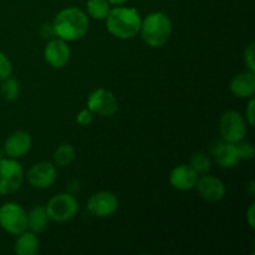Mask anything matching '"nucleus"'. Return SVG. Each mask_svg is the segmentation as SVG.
<instances>
[{
    "label": "nucleus",
    "instance_id": "23",
    "mask_svg": "<svg viewBox=\"0 0 255 255\" xmlns=\"http://www.w3.org/2000/svg\"><path fill=\"white\" fill-rule=\"evenodd\" d=\"M236 147L237 153H238V157L241 161H251V159L254 158L255 148L252 142H247L243 139V141L236 143Z\"/></svg>",
    "mask_w": 255,
    "mask_h": 255
},
{
    "label": "nucleus",
    "instance_id": "20",
    "mask_svg": "<svg viewBox=\"0 0 255 255\" xmlns=\"http://www.w3.org/2000/svg\"><path fill=\"white\" fill-rule=\"evenodd\" d=\"M75 149L70 143H61L54 152V162L59 167H66L74 161Z\"/></svg>",
    "mask_w": 255,
    "mask_h": 255
},
{
    "label": "nucleus",
    "instance_id": "18",
    "mask_svg": "<svg viewBox=\"0 0 255 255\" xmlns=\"http://www.w3.org/2000/svg\"><path fill=\"white\" fill-rule=\"evenodd\" d=\"M49 221L46 207L36 206L27 213V229L35 234L42 233L47 228Z\"/></svg>",
    "mask_w": 255,
    "mask_h": 255
},
{
    "label": "nucleus",
    "instance_id": "12",
    "mask_svg": "<svg viewBox=\"0 0 255 255\" xmlns=\"http://www.w3.org/2000/svg\"><path fill=\"white\" fill-rule=\"evenodd\" d=\"M194 187H196L199 197L211 203L222 201L226 194V186L223 182L217 177L209 176L208 173L203 174L201 178L198 177Z\"/></svg>",
    "mask_w": 255,
    "mask_h": 255
},
{
    "label": "nucleus",
    "instance_id": "3",
    "mask_svg": "<svg viewBox=\"0 0 255 255\" xmlns=\"http://www.w3.org/2000/svg\"><path fill=\"white\" fill-rule=\"evenodd\" d=\"M138 34L149 47H162L172 35L171 19L162 11L151 12L142 20Z\"/></svg>",
    "mask_w": 255,
    "mask_h": 255
},
{
    "label": "nucleus",
    "instance_id": "13",
    "mask_svg": "<svg viewBox=\"0 0 255 255\" xmlns=\"http://www.w3.org/2000/svg\"><path fill=\"white\" fill-rule=\"evenodd\" d=\"M32 139L27 132L15 131L10 134L4 143V152L10 158H21L31 148Z\"/></svg>",
    "mask_w": 255,
    "mask_h": 255
},
{
    "label": "nucleus",
    "instance_id": "24",
    "mask_svg": "<svg viewBox=\"0 0 255 255\" xmlns=\"http://www.w3.org/2000/svg\"><path fill=\"white\" fill-rule=\"evenodd\" d=\"M12 72V65L10 60L7 59L6 55L4 52L0 51V82L4 81L5 79L11 75Z\"/></svg>",
    "mask_w": 255,
    "mask_h": 255
},
{
    "label": "nucleus",
    "instance_id": "25",
    "mask_svg": "<svg viewBox=\"0 0 255 255\" xmlns=\"http://www.w3.org/2000/svg\"><path fill=\"white\" fill-rule=\"evenodd\" d=\"M255 45L254 42L248 45L246 50H244V62H246L247 67L249 71L255 72V61H254V55H255Z\"/></svg>",
    "mask_w": 255,
    "mask_h": 255
},
{
    "label": "nucleus",
    "instance_id": "5",
    "mask_svg": "<svg viewBox=\"0 0 255 255\" xmlns=\"http://www.w3.org/2000/svg\"><path fill=\"white\" fill-rule=\"evenodd\" d=\"M46 211L50 221L65 223L75 218L79 212V202L72 194L59 193L47 202Z\"/></svg>",
    "mask_w": 255,
    "mask_h": 255
},
{
    "label": "nucleus",
    "instance_id": "27",
    "mask_svg": "<svg viewBox=\"0 0 255 255\" xmlns=\"http://www.w3.org/2000/svg\"><path fill=\"white\" fill-rule=\"evenodd\" d=\"M246 121L248 124V126L253 127L255 122V101L254 97L249 99L248 105L246 107Z\"/></svg>",
    "mask_w": 255,
    "mask_h": 255
},
{
    "label": "nucleus",
    "instance_id": "21",
    "mask_svg": "<svg viewBox=\"0 0 255 255\" xmlns=\"http://www.w3.org/2000/svg\"><path fill=\"white\" fill-rule=\"evenodd\" d=\"M0 94L5 101H14L19 97L20 94V84L15 79L7 77L4 81H1V87H0Z\"/></svg>",
    "mask_w": 255,
    "mask_h": 255
},
{
    "label": "nucleus",
    "instance_id": "29",
    "mask_svg": "<svg viewBox=\"0 0 255 255\" xmlns=\"http://www.w3.org/2000/svg\"><path fill=\"white\" fill-rule=\"evenodd\" d=\"M247 222L252 229L255 228V203H252L247 211Z\"/></svg>",
    "mask_w": 255,
    "mask_h": 255
},
{
    "label": "nucleus",
    "instance_id": "8",
    "mask_svg": "<svg viewBox=\"0 0 255 255\" xmlns=\"http://www.w3.org/2000/svg\"><path fill=\"white\" fill-rule=\"evenodd\" d=\"M86 106L92 114L110 117L117 112L119 102H117L116 96L111 91L105 89H97L89 95L86 100Z\"/></svg>",
    "mask_w": 255,
    "mask_h": 255
},
{
    "label": "nucleus",
    "instance_id": "17",
    "mask_svg": "<svg viewBox=\"0 0 255 255\" xmlns=\"http://www.w3.org/2000/svg\"><path fill=\"white\" fill-rule=\"evenodd\" d=\"M40 243L36 234L32 232H22L17 236L14 244V252L17 255H35L39 252Z\"/></svg>",
    "mask_w": 255,
    "mask_h": 255
},
{
    "label": "nucleus",
    "instance_id": "30",
    "mask_svg": "<svg viewBox=\"0 0 255 255\" xmlns=\"http://www.w3.org/2000/svg\"><path fill=\"white\" fill-rule=\"evenodd\" d=\"M247 192H248L249 196H251V197L254 196V192H255V183H254V181L249 182V184H248V186H247Z\"/></svg>",
    "mask_w": 255,
    "mask_h": 255
},
{
    "label": "nucleus",
    "instance_id": "15",
    "mask_svg": "<svg viewBox=\"0 0 255 255\" xmlns=\"http://www.w3.org/2000/svg\"><path fill=\"white\" fill-rule=\"evenodd\" d=\"M212 154L216 159L217 164L222 168H233L239 163V157L237 153V147L234 143L226 141H219L214 143L211 148Z\"/></svg>",
    "mask_w": 255,
    "mask_h": 255
},
{
    "label": "nucleus",
    "instance_id": "10",
    "mask_svg": "<svg viewBox=\"0 0 255 255\" xmlns=\"http://www.w3.org/2000/svg\"><path fill=\"white\" fill-rule=\"evenodd\" d=\"M56 167L54 163L46 161H41L34 164L27 171L26 179L32 188L46 189L51 187L56 181Z\"/></svg>",
    "mask_w": 255,
    "mask_h": 255
},
{
    "label": "nucleus",
    "instance_id": "4",
    "mask_svg": "<svg viewBox=\"0 0 255 255\" xmlns=\"http://www.w3.org/2000/svg\"><path fill=\"white\" fill-rule=\"evenodd\" d=\"M0 227L11 236H19L27 229V213L20 204L6 202L0 207Z\"/></svg>",
    "mask_w": 255,
    "mask_h": 255
},
{
    "label": "nucleus",
    "instance_id": "31",
    "mask_svg": "<svg viewBox=\"0 0 255 255\" xmlns=\"http://www.w3.org/2000/svg\"><path fill=\"white\" fill-rule=\"evenodd\" d=\"M107 1H109L111 5H115V6H117V5L126 4V2L128 1V0H107Z\"/></svg>",
    "mask_w": 255,
    "mask_h": 255
},
{
    "label": "nucleus",
    "instance_id": "9",
    "mask_svg": "<svg viewBox=\"0 0 255 255\" xmlns=\"http://www.w3.org/2000/svg\"><path fill=\"white\" fill-rule=\"evenodd\" d=\"M90 213L99 218L110 217L119 209V198L110 191H101L92 194L87 201Z\"/></svg>",
    "mask_w": 255,
    "mask_h": 255
},
{
    "label": "nucleus",
    "instance_id": "7",
    "mask_svg": "<svg viewBox=\"0 0 255 255\" xmlns=\"http://www.w3.org/2000/svg\"><path fill=\"white\" fill-rule=\"evenodd\" d=\"M24 181V169L15 158L0 159V194L7 196L21 187Z\"/></svg>",
    "mask_w": 255,
    "mask_h": 255
},
{
    "label": "nucleus",
    "instance_id": "2",
    "mask_svg": "<svg viewBox=\"0 0 255 255\" xmlns=\"http://www.w3.org/2000/svg\"><path fill=\"white\" fill-rule=\"evenodd\" d=\"M105 20L107 31L116 39L121 40H128L136 36L142 22L138 10L121 5L112 7Z\"/></svg>",
    "mask_w": 255,
    "mask_h": 255
},
{
    "label": "nucleus",
    "instance_id": "19",
    "mask_svg": "<svg viewBox=\"0 0 255 255\" xmlns=\"http://www.w3.org/2000/svg\"><path fill=\"white\" fill-rule=\"evenodd\" d=\"M111 10V4L107 0H87L86 11L95 20H105Z\"/></svg>",
    "mask_w": 255,
    "mask_h": 255
},
{
    "label": "nucleus",
    "instance_id": "22",
    "mask_svg": "<svg viewBox=\"0 0 255 255\" xmlns=\"http://www.w3.org/2000/svg\"><path fill=\"white\" fill-rule=\"evenodd\" d=\"M189 166L198 174H206L211 169V159H209V157L206 153L198 152V153H194L191 157Z\"/></svg>",
    "mask_w": 255,
    "mask_h": 255
},
{
    "label": "nucleus",
    "instance_id": "6",
    "mask_svg": "<svg viewBox=\"0 0 255 255\" xmlns=\"http://www.w3.org/2000/svg\"><path fill=\"white\" fill-rule=\"evenodd\" d=\"M246 119L237 111L224 112L219 120V132L222 139L229 143H238L246 138L248 132Z\"/></svg>",
    "mask_w": 255,
    "mask_h": 255
},
{
    "label": "nucleus",
    "instance_id": "14",
    "mask_svg": "<svg viewBox=\"0 0 255 255\" xmlns=\"http://www.w3.org/2000/svg\"><path fill=\"white\" fill-rule=\"evenodd\" d=\"M197 179H198V173L189 164H179L174 167L169 174L171 186L182 192L193 189Z\"/></svg>",
    "mask_w": 255,
    "mask_h": 255
},
{
    "label": "nucleus",
    "instance_id": "28",
    "mask_svg": "<svg viewBox=\"0 0 255 255\" xmlns=\"http://www.w3.org/2000/svg\"><path fill=\"white\" fill-rule=\"evenodd\" d=\"M40 35H41V37L44 40L54 39L56 35H55V30H54V26H52V24L47 22V24L42 25L41 29H40Z\"/></svg>",
    "mask_w": 255,
    "mask_h": 255
},
{
    "label": "nucleus",
    "instance_id": "32",
    "mask_svg": "<svg viewBox=\"0 0 255 255\" xmlns=\"http://www.w3.org/2000/svg\"><path fill=\"white\" fill-rule=\"evenodd\" d=\"M4 156H5L4 148H2V147L0 146V159H2V158H4Z\"/></svg>",
    "mask_w": 255,
    "mask_h": 255
},
{
    "label": "nucleus",
    "instance_id": "16",
    "mask_svg": "<svg viewBox=\"0 0 255 255\" xmlns=\"http://www.w3.org/2000/svg\"><path fill=\"white\" fill-rule=\"evenodd\" d=\"M229 90L238 99H251L255 94V72L244 71L232 79Z\"/></svg>",
    "mask_w": 255,
    "mask_h": 255
},
{
    "label": "nucleus",
    "instance_id": "1",
    "mask_svg": "<svg viewBox=\"0 0 255 255\" xmlns=\"http://www.w3.org/2000/svg\"><path fill=\"white\" fill-rule=\"evenodd\" d=\"M52 26L57 37L67 42L76 41L89 30V15L76 6L65 7L56 14Z\"/></svg>",
    "mask_w": 255,
    "mask_h": 255
},
{
    "label": "nucleus",
    "instance_id": "26",
    "mask_svg": "<svg viewBox=\"0 0 255 255\" xmlns=\"http://www.w3.org/2000/svg\"><path fill=\"white\" fill-rule=\"evenodd\" d=\"M76 121L80 126H89L94 121V114L89 109H84L77 114Z\"/></svg>",
    "mask_w": 255,
    "mask_h": 255
},
{
    "label": "nucleus",
    "instance_id": "11",
    "mask_svg": "<svg viewBox=\"0 0 255 255\" xmlns=\"http://www.w3.org/2000/svg\"><path fill=\"white\" fill-rule=\"evenodd\" d=\"M71 56V50H70L67 41L60 39V37H54L49 40L44 50V57L47 64L54 69H62L66 66L70 61Z\"/></svg>",
    "mask_w": 255,
    "mask_h": 255
}]
</instances>
